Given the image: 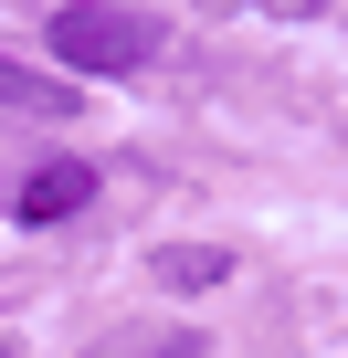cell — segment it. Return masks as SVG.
I'll use <instances>...</instances> for the list:
<instances>
[{
	"label": "cell",
	"instance_id": "7a4b0ae2",
	"mask_svg": "<svg viewBox=\"0 0 348 358\" xmlns=\"http://www.w3.org/2000/svg\"><path fill=\"white\" fill-rule=\"evenodd\" d=\"M85 201H95V169H85V158H43V169L22 179L11 211H22V232H53V222H74Z\"/></svg>",
	"mask_w": 348,
	"mask_h": 358
},
{
	"label": "cell",
	"instance_id": "5b68a950",
	"mask_svg": "<svg viewBox=\"0 0 348 358\" xmlns=\"http://www.w3.org/2000/svg\"><path fill=\"white\" fill-rule=\"evenodd\" d=\"M148 274H158L169 295H201V285H222V274H232V253H211V243H169Z\"/></svg>",
	"mask_w": 348,
	"mask_h": 358
},
{
	"label": "cell",
	"instance_id": "3957f363",
	"mask_svg": "<svg viewBox=\"0 0 348 358\" xmlns=\"http://www.w3.org/2000/svg\"><path fill=\"white\" fill-rule=\"evenodd\" d=\"M0 106L11 116H74V74H32V64L0 53Z\"/></svg>",
	"mask_w": 348,
	"mask_h": 358
},
{
	"label": "cell",
	"instance_id": "277c9868",
	"mask_svg": "<svg viewBox=\"0 0 348 358\" xmlns=\"http://www.w3.org/2000/svg\"><path fill=\"white\" fill-rule=\"evenodd\" d=\"M201 348H211L201 327H116V337L74 348V358H201Z\"/></svg>",
	"mask_w": 348,
	"mask_h": 358
},
{
	"label": "cell",
	"instance_id": "8992f818",
	"mask_svg": "<svg viewBox=\"0 0 348 358\" xmlns=\"http://www.w3.org/2000/svg\"><path fill=\"white\" fill-rule=\"evenodd\" d=\"M274 11H316V0H274Z\"/></svg>",
	"mask_w": 348,
	"mask_h": 358
},
{
	"label": "cell",
	"instance_id": "6da1fadb",
	"mask_svg": "<svg viewBox=\"0 0 348 358\" xmlns=\"http://www.w3.org/2000/svg\"><path fill=\"white\" fill-rule=\"evenodd\" d=\"M43 43H53V64H74V74H148L169 32H158L148 11H127V0H64Z\"/></svg>",
	"mask_w": 348,
	"mask_h": 358
},
{
	"label": "cell",
	"instance_id": "52a82bcc",
	"mask_svg": "<svg viewBox=\"0 0 348 358\" xmlns=\"http://www.w3.org/2000/svg\"><path fill=\"white\" fill-rule=\"evenodd\" d=\"M0 358H22V348H0Z\"/></svg>",
	"mask_w": 348,
	"mask_h": 358
}]
</instances>
